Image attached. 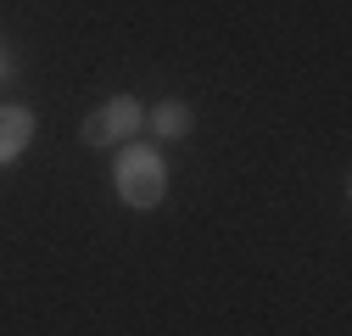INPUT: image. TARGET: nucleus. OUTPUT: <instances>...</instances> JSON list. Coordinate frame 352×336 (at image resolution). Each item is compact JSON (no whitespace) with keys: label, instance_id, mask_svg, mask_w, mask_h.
<instances>
[{"label":"nucleus","instance_id":"7ed1b4c3","mask_svg":"<svg viewBox=\"0 0 352 336\" xmlns=\"http://www.w3.org/2000/svg\"><path fill=\"white\" fill-rule=\"evenodd\" d=\"M34 135V112L28 107H0V162H12Z\"/></svg>","mask_w":352,"mask_h":336},{"label":"nucleus","instance_id":"f03ea898","mask_svg":"<svg viewBox=\"0 0 352 336\" xmlns=\"http://www.w3.org/2000/svg\"><path fill=\"white\" fill-rule=\"evenodd\" d=\"M129 129H140V101H135V96H112L107 107H96L90 118H84L78 140H84V146H112V140H123Z\"/></svg>","mask_w":352,"mask_h":336},{"label":"nucleus","instance_id":"f257e3e1","mask_svg":"<svg viewBox=\"0 0 352 336\" xmlns=\"http://www.w3.org/2000/svg\"><path fill=\"white\" fill-rule=\"evenodd\" d=\"M168 191V174H162V157L151 146H129L118 157V196L129 207H157Z\"/></svg>","mask_w":352,"mask_h":336},{"label":"nucleus","instance_id":"20e7f679","mask_svg":"<svg viewBox=\"0 0 352 336\" xmlns=\"http://www.w3.org/2000/svg\"><path fill=\"white\" fill-rule=\"evenodd\" d=\"M151 129H157V135H190V107H185V101H162V107L151 112Z\"/></svg>","mask_w":352,"mask_h":336}]
</instances>
